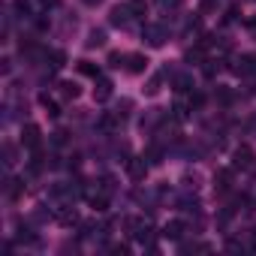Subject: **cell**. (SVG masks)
<instances>
[{
	"mask_svg": "<svg viewBox=\"0 0 256 256\" xmlns=\"http://www.w3.org/2000/svg\"><path fill=\"white\" fill-rule=\"evenodd\" d=\"M217 6H220V0H202V4H199V10H202V12H214Z\"/></svg>",
	"mask_w": 256,
	"mask_h": 256,
	"instance_id": "cell-33",
	"label": "cell"
},
{
	"mask_svg": "<svg viewBox=\"0 0 256 256\" xmlns=\"http://www.w3.org/2000/svg\"><path fill=\"white\" fill-rule=\"evenodd\" d=\"M22 145L30 148V151L40 148V126H36V124H28L24 130H22Z\"/></svg>",
	"mask_w": 256,
	"mask_h": 256,
	"instance_id": "cell-8",
	"label": "cell"
},
{
	"mask_svg": "<svg viewBox=\"0 0 256 256\" xmlns=\"http://www.w3.org/2000/svg\"><path fill=\"white\" fill-rule=\"evenodd\" d=\"M124 226L130 229V235H133L139 244H151V238H154V229H151L145 220H139V217H126V220H124Z\"/></svg>",
	"mask_w": 256,
	"mask_h": 256,
	"instance_id": "cell-1",
	"label": "cell"
},
{
	"mask_svg": "<svg viewBox=\"0 0 256 256\" xmlns=\"http://www.w3.org/2000/svg\"><path fill=\"white\" fill-rule=\"evenodd\" d=\"M136 16H133V10H130V4H124V6H114L112 12H108V24L112 28H130V22H133Z\"/></svg>",
	"mask_w": 256,
	"mask_h": 256,
	"instance_id": "cell-2",
	"label": "cell"
},
{
	"mask_svg": "<svg viewBox=\"0 0 256 256\" xmlns=\"http://www.w3.org/2000/svg\"><path fill=\"white\" fill-rule=\"evenodd\" d=\"M157 6H160L163 16H175L181 10V0H157Z\"/></svg>",
	"mask_w": 256,
	"mask_h": 256,
	"instance_id": "cell-18",
	"label": "cell"
},
{
	"mask_svg": "<svg viewBox=\"0 0 256 256\" xmlns=\"http://www.w3.org/2000/svg\"><path fill=\"white\" fill-rule=\"evenodd\" d=\"M202 102H205V96H202V94H193V96H190V108H199Z\"/></svg>",
	"mask_w": 256,
	"mask_h": 256,
	"instance_id": "cell-36",
	"label": "cell"
},
{
	"mask_svg": "<svg viewBox=\"0 0 256 256\" xmlns=\"http://www.w3.org/2000/svg\"><path fill=\"white\" fill-rule=\"evenodd\" d=\"M124 70L130 72V76H142V72L148 70V58H145V54H126Z\"/></svg>",
	"mask_w": 256,
	"mask_h": 256,
	"instance_id": "cell-6",
	"label": "cell"
},
{
	"mask_svg": "<svg viewBox=\"0 0 256 256\" xmlns=\"http://www.w3.org/2000/svg\"><path fill=\"white\" fill-rule=\"evenodd\" d=\"M112 88H114V84H112L106 76L94 78V100H96V102H106V100L112 96Z\"/></svg>",
	"mask_w": 256,
	"mask_h": 256,
	"instance_id": "cell-7",
	"label": "cell"
},
{
	"mask_svg": "<svg viewBox=\"0 0 256 256\" xmlns=\"http://www.w3.org/2000/svg\"><path fill=\"white\" fill-rule=\"evenodd\" d=\"M40 102L46 106V112H48V118H58V114H60V108H58V102H54V100H48V94H42V96H40Z\"/></svg>",
	"mask_w": 256,
	"mask_h": 256,
	"instance_id": "cell-21",
	"label": "cell"
},
{
	"mask_svg": "<svg viewBox=\"0 0 256 256\" xmlns=\"http://www.w3.org/2000/svg\"><path fill=\"white\" fill-rule=\"evenodd\" d=\"M187 112H190V102H187V106H184V102H175V106H172V118H175V120H184Z\"/></svg>",
	"mask_w": 256,
	"mask_h": 256,
	"instance_id": "cell-23",
	"label": "cell"
},
{
	"mask_svg": "<svg viewBox=\"0 0 256 256\" xmlns=\"http://www.w3.org/2000/svg\"><path fill=\"white\" fill-rule=\"evenodd\" d=\"M142 40H145L151 48H160V46L166 42V28H163V24H145Z\"/></svg>",
	"mask_w": 256,
	"mask_h": 256,
	"instance_id": "cell-3",
	"label": "cell"
},
{
	"mask_svg": "<svg viewBox=\"0 0 256 256\" xmlns=\"http://www.w3.org/2000/svg\"><path fill=\"white\" fill-rule=\"evenodd\" d=\"M88 48H102L106 46V30H100V28H94L90 34H88V42H84Z\"/></svg>",
	"mask_w": 256,
	"mask_h": 256,
	"instance_id": "cell-13",
	"label": "cell"
},
{
	"mask_svg": "<svg viewBox=\"0 0 256 256\" xmlns=\"http://www.w3.org/2000/svg\"><path fill=\"white\" fill-rule=\"evenodd\" d=\"M54 145H66V133H64V130L54 133Z\"/></svg>",
	"mask_w": 256,
	"mask_h": 256,
	"instance_id": "cell-39",
	"label": "cell"
},
{
	"mask_svg": "<svg viewBox=\"0 0 256 256\" xmlns=\"http://www.w3.org/2000/svg\"><path fill=\"white\" fill-rule=\"evenodd\" d=\"M145 160H148V163H151V166H160V163H163V151H160V148H151V151H148V157H145Z\"/></svg>",
	"mask_w": 256,
	"mask_h": 256,
	"instance_id": "cell-26",
	"label": "cell"
},
{
	"mask_svg": "<svg viewBox=\"0 0 256 256\" xmlns=\"http://www.w3.org/2000/svg\"><path fill=\"white\" fill-rule=\"evenodd\" d=\"M12 6H16L18 16H24V18L30 16V0H12Z\"/></svg>",
	"mask_w": 256,
	"mask_h": 256,
	"instance_id": "cell-24",
	"label": "cell"
},
{
	"mask_svg": "<svg viewBox=\"0 0 256 256\" xmlns=\"http://www.w3.org/2000/svg\"><path fill=\"white\" fill-rule=\"evenodd\" d=\"M120 120H124V118H118L114 112H108V114H102V118H100V130H102V133H112Z\"/></svg>",
	"mask_w": 256,
	"mask_h": 256,
	"instance_id": "cell-15",
	"label": "cell"
},
{
	"mask_svg": "<svg viewBox=\"0 0 256 256\" xmlns=\"http://www.w3.org/2000/svg\"><path fill=\"white\" fill-rule=\"evenodd\" d=\"M100 190H102V193H112V190H114V178H112V175H102V178H100Z\"/></svg>",
	"mask_w": 256,
	"mask_h": 256,
	"instance_id": "cell-28",
	"label": "cell"
},
{
	"mask_svg": "<svg viewBox=\"0 0 256 256\" xmlns=\"http://www.w3.org/2000/svg\"><path fill=\"white\" fill-rule=\"evenodd\" d=\"M253 166H256V154H253L247 145L235 148V154H232V169H253Z\"/></svg>",
	"mask_w": 256,
	"mask_h": 256,
	"instance_id": "cell-4",
	"label": "cell"
},
{
	"mask_svg": "<svg viewBox=\"0 0 256 256\" xmlns=\"http://www.w3.org/2000/svg\"><path fill=\"white\" fill-rule=\"evenodd\" d=\"M130 10H133L136 18H142L145 16V0H130Z\"/></svg>",
	"mask_w": 256,
	"mask_h": 256,
	"instance_id": "cell-30",
	"label": "cell"
},
{
	"mask_svg": "<svg viewBox=\"0 0 256 256\" xmlns=\"http://www.w3.org/2000/svg\"><path fill=\"white\" fill-rule=\"evenodd\" d=\"M124 64H126V54H120V52L108 54V66H124Z\"/></svg>",
	"mask_w": 256,
	"mask_h": 256,
	"instance_id": "cell-27",
	"label": "cell"
},
{
	"mask_svg": "<svg viewBox=\"0 0 256 256\" xmlns=\"http://www.w3.org/2000/svg\"><path fill=\"white\" fill-rule=\"evenodd\" d=\"M184 60H187V64H205V46H193V48H187Z\"/></svg>",
	"mask_w": 256,
	"mask_h": 256,
	"instance_id": "cell-16",
	"label": "cell"
},
{
	"mask_svg": "<svg viewBox=\"0 0 256 256\" xmlns=\"http://www.w3.org/2000/svg\"><path fill=\"white\" fill-rule=\"evenodd\" d=\"M64 64H66V54H64V52H52V66H54V70H60Z\"/></svg>",
	"mask_w": 256,
	"mask_h": 256,
	"instance_id": "cell-31",
	"label": "cell"
},
{
	"mask_svg": "<svg viewBox=\"0 0 256 256\" xmlns=\"http://www.w3.org/2000/svg\"><path fill=\"white\" fill-rule=\"evenodd\" d=\"M112 253H118V256H124V253H130V247H126V244H114V247H112Z\"/></svg>",
	"mask_w": 256,
	"mask_h": 256,
	"instance_id": "cell-38",
	"label": "cell"
},
{
	"mask_svg": "<svg viewBox=\"0 0 256 256\" xmlns=\"http://www.w3.org/2000/svg\"><path fill=\"white\" fill-rule=\"evenodd\" d=\"M148 169H151V163H145V157H130L126 160V175H130L133 181H145Z\"/></svg>",
	"mask_w": 256,
	"mask_h": 256,
	"instance_id": "cell-5",
	"label": "cell"
},
{
	"mask_svg": "<svg viewBox=\"0 0 256 256\" xmlns=\"http://www.w3.org/2000/svg\"><path fill=\"white\" fill-rule=\"evenodd\" d=\"M60 94H64L66 100H76V96H78V84H72V82H64V84H60Z\"/></svg>",
	"mask_w": 256,
	"mask_h": 256,
	"instance_id": "cell-22",
	"label": "cell"
},
{
	"mask_svg": "<svg viewBox=\"0 0 256 256\" xmlns=\"http://www.w3.org/2000/svg\"><path fill=\"white\" fill-rule=\"evenodd\" d=\"M214 64H217V60H205V66H202V72H205L208 78H214V72L220 70V66H214Z\"/></svg>",
	"mask_w": 256,
	"mask_h": 256,
	"instance_id": "cell-34",
	"label": "cell"
},
{
	"mask_svg": "<svg viewBox=\"0 0 256 256\" xmlns=\"http://www.w3.org/2000/svg\"><path fill=\"white\" fill-rule=\"evenodd\" d=\"M78 72L88 76V78H100V66L90 64V60H78Z\"/></svg>",
	"mask_w": 256,
	"mask_h": 256,
	"instance_id": "cell-19",
	"label": "cell"
},
{
	"mask_svg": "<svg viewBox=\"0 0 256 256\" xmlns=\"http://www.w3.org/2000/svg\"><path fill=\"white\" fill-rule=\"evenodd\" d=\"M16 238H18L22 244H40V238H36L28 226H18V235H16Z\"/></svg>",
	"mask_w": 256,
	"mask_h": 256,
	"instance_id": "cell-20",
	"label": "cell"
},
{
	"mask_svg": "<svg viewBox=\"0 0 256 256\" xmlns=\"http://www.w3.org/2000/svg\"><path fill=\"white\" fill-rule=\"evenodd\" d=\"M4 163H6V166L16 163V145H10V142L4 145Z\"/></svg>",
	"mask_w": 256,
	"mask_h": 256,
	"instance_id": "cell-25",
	"label": "cell"
},
{
	"mask_svg": "<svg viewBox=\"0 0 256 256\" xmlns=\"http://www.w3.org/2000/svg\"><path fill=\"white\" fill-rule=\"evenodd\" d=\"M232 187V169H220L214 175V193H226Z\"/></svg>",
	"mask_w": 256,
	"mask_h": 256,
	"instance_id": "cell-10",
	"label": "cell"
},
{
	"mask_svg": "<svg viewBox=\"0 0 256 256\" xmlns=\"http://www.w3.org/2000/svg\"><path fill=\"white\" fill-rule=\"evenodd\" d=\"M126 112H130V100H124V102H118L114 114H118V118H126Z\"/></svg>",
	"mask_w": 256,
	"mask_h": 256,
	"instance_id": "cell-35",
	"label": "cell"
},
{
	"mask_svg": "<svg viewBox=\"0 0 256 256\" xmlns=\"http://www.w3.org/2000/svg\"><path fill=\"white\" fill-rule=\"evenodd\" d=\"M4 193H6L10 199H18V196L24 193V181H22V178H6V184H4Z\"/></svg>",
	"mask_w": 256,
	"mask_h": 256,
	"instance_id": "cell-11",
	"label": "cell"
},
{
	"mask_svg": "<svg viewBox=\"0 0 256 256\" xmlns=\"http://www.w3.org/2000/svg\"><path fill=\"white\" fill-rule=\"evenodd\" d=\"M250 247H253V250H256V229H253V241H250Z\"/></svg>",
	"mask_w": 256,
	"mask_h": 256,
	"instance_id": "cell-41",
	"label": "cell"
},
{
	"mask_svg": "<svg viewBox=\"0 0 256 256\" xmlns=\"http://www.w3.org/2000/svg\"><path fill=\"white\" fill-rule=\"evenodd\" d=\"M82 4H84V6H100L102 0H82Z\"/></svg>",
	"mask_w": 256,
	"mask_h": 256,
	"instance_id": "cell-40",
	"label": "cell"
},
{
	"mask_svg": "<svg viewBox=\"0 0 256 256\" xmlns=\"http://www.w3.org/2000/svg\"><path fill=\"white\" fill-rule=\"evenodd\" d=\"M58 220H60L64 226H72V223L78 220V214H76V211H64V214H58Z\"/></svg>",
	"mask_w": 256,
	"mask_h": 256,
	"instance_id": "cell-29",
	"label": "cell"
},
{
	"mask_svg": "<svg viewBox=\"0 0 256 256\" xmlns=\"http://www.w3.org/2000/svg\"><path fill=\"white\" fill-rule=\"evenodd\" d=\"M235 72H238V76H253V72H256V58H253V54H244V58L238 60Z\"/></svg>",
	"mask_w": 256,
	"mask_h": 256,
	"instance_id": "cell-12",
	"label": "cell"
},
{
	"mask_svg": "<svg viewBox=\"0 0 256 256\" xmlns=\"http://www.w3.org/2000/svg\"><path fill=\"white\" fill-rule=\"evenodd\" d=\"M160 235H163L166 241H181V238H184V223H181V220H169Z\"/></svg>",
	"mask_w": 256,
	"mask_h": 256,
	"instance_id": "cell-9",
	"label": "cell"
},
{
	"mask_svg": "<svg viewBox=\"0 0 256 256\" xmlns=\"http://www.w3.org/2000/svg\"><path fill=\"white\" fill-rule=\"evenodd\" d=\"M163 76H166V72H157V76L148 78V84H145V94H148V96H157V94H160V88H163Z\"/></svg>",
	"mask_w": 256,
	"mask_h": 256,
	"instance_id": "cell-17",
	"label": "cell"
},
{
	"mask_svg": "<svg viewBox=\"0 0 256 256\" xmlns=\"http://www.w3.org/2000/svg\"><path fill=\"white\" fill-rule=\"evenodd\" d=\"M232 96H235V94H232L229 88H217V100H220V102H232Z\"/></svg>",
	"mask_w": 256,
	"mask_h": 256,
	"instance_id": "cell-32",
	"label": "cell"
},
{
	"mask_svg": "<svg viewBox=\"0 0 256 256\" xmlns=\"http://www.w3.org/2000/svg\"><path fill=\"white\" fill-rule=\"evenodd\" d=\"M40 4H42V10H58L60 0H40Z\"/></svg>",
	"mask_w": 256,
	"mask_h": 256,
	"instance_id": "cell-37",
	"label": "cell"
},
{
	"mask_svg": "<svg viewBox=\"0 0 256 256\" xmlns=\"http://www.w3.org/2000/svg\"><path fill=\"white\" fill-rule=\"evenodd\" d=\"M172 88H175L178 94H184V90L193 88V78H190L187 72H178V76H172Z\"/></svg>",
	"mask_w": 256,
	"mask_h": 256,
	"instance_id": "cell-14",
	"label": "cell"
}]
</instances>
